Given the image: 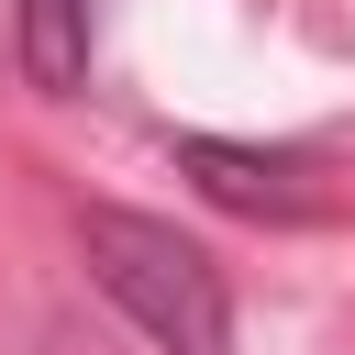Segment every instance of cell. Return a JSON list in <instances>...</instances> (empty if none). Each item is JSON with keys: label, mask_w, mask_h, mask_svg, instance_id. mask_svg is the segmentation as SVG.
<instances>
[{"label": "cell", "mask_w": 355, "mask_h": 355, "mask_svg": "<svg viewBox=\"0 0 355 355\" xmlns=\"http://www.w3.org/2000/svg\"><path fill=\"white\" fill-rule=\"evenodd\" d=\"M178 178H200V200H222V211H244V222H311V211H322L300 144H222V133H189V144H178Z\"/></svg>", "instance_id": "cell-2"}, {"label": "cell", "mask_w": 355, "mask_h": 355, "mask_svg": "<svg viewBox=\"0 0 355 355\" xmlns=\"http://www.w3.org/2000/svg\"><path fill=\"white\" fill-rule=\"evenodd\" d=\"M78 255H89V277H100V300H111L155 355H222V344H233V288H222L211 244H189L178 222L122 211V200H89V211H78Z\"/></svg>", "instance_id": "cell-1"}, {"label": "cell", "mask_w": 355, "mask_h": 355, "mask_svg": "<svg viewBox=\"0 0 355 355\" xmlns=\"http://www.w3.org/2000/svg\"><path fill=\"white\" fill-rule=\"evenodd\" d=\"M100 11H111V0H11V55H22V78H33L44 100L89 89V67H100Z\"/></svg>", "instance_id": "cell-3"}]
</instances>
